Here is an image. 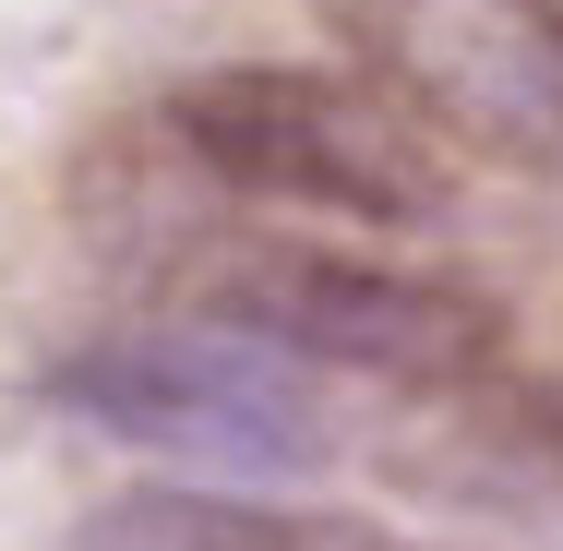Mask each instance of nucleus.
I'll return each mask as SVG.
<instances>
[{"instance_id": "nucleus-1", "label": "nucleus", "mask_w": 563, "mask_h": 551, "mask_svg": "<svg viewBox=\"0 0 563 551\" xmlns=\"http://www.w3.org/2000/svg\"><path fill=\"white\" fill-rule=\"evenodd\" d=\"M180 300L205 324H240L312 372L347 384H408V396H467L504 372V300L467 276H420L347 240H264V228H217L180 264Z\"/></svg>"}, {"instance_id": "nucleus-2", "label": "nucleus", "mask_w": 563, "mask_h": 551, "mask_svg": "<svg viewBox=\"0 0 563 551\" xmlns=\"http://www.w3.org/2000/svg\"><path fill=\"white\" fill-rule=\"evenodd\" d=\"M168 120L240 205H300L347 228H432L455 205V144L372 73L252 60V73L180 85Z\"/></svg>"}, {"instance_id": "nucleus-3", "label": "nucleus", "mask_w": 563, "mask_h": 551, "mask_svg": "<svg viewBox=\"0 0 563 551\" xmlns=\"http://www.w3.org/2000/svg\"><path fill=\"white\" fill-rule=\"evenodd\" d=\"M312 360L264 348L240 324H132V335H85L48 360V396L97 432L144 443V455H180V467H217V480H312L336 455V420L312 408L300 384Z\"/></svg>"}, {"instance_id": "nucleus-4", "label": "nucleus", "mask_w": 563, "mask_h": 551, "mask_svg": "<svg viewBox=\"0 0 563 551\" xmlns=\"http://www.w3.org/2000/svg\"><path fill=\"white\" fill-rule=\"evenodd\" d=\"M324 24L455 156L563 168V0H324Z\"/></svg>"}, {"instance_id": "nucleus-5", "label": "nucleus", "mask_w": 563, "mask_h": 551, "mask_svg": "<svg viewBox=\"0 0 563 551\" xmlns=\"http://www.w3.org/2000/svg\"><path fill=\"white\" fill-rule=\"evenodd\" d=\"M97 551H420V540H384L360 516H276V504H132L120 528H97Z\"/></svg>"}]
</instances>
